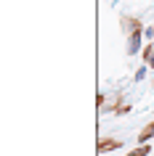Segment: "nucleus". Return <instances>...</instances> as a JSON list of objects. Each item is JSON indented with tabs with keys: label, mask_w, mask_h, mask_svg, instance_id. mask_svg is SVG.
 <instances>
[{
	"label": "nucleus",
	"mask_w": 154,
	"mask_h": 156,
	"mask_svg": "<svg viewBox=\"0 0 154 156\" xmlns=\"http://www.w3.org/2000/svg\"><path fill=\"white\" fill-rule=\"evenodd\" d=\"M141 42H144V29H136V32H130L128 34V56H136L138 50H144L141 48Z\"/></svg>",
	"instance_id": "nucleus-1"
},
{
	"label": "nucleus",
	"mask_w": 154,
	"mask_h": 156,
	"mask_svg": "<svg viewBox=\"0 0 154 156\" xmlns=\"http://www.w3.org/2000/svg\"><path fill=\"white\" fill-rule=\"evenodd\" d=\"M120 148H122V143L117 138H101L96 143V151H98V154H112V151H120Z\"/></svg>",
	"instance_id": "nucleus-2"
},
{
	"label": "nucleus",
	"mask_w": 154,
	"mask_h": 156,
	"mask_svg": "<svg viewBox=\"0 0 154 156\" xmlns=\"http://www.w3.org/2000/svg\"><path fill=\"white\" fill-rule=\"evenodd\" d=\"M120 27H122V32H125V37H128L130 32H136V29H144L141 21H138L136 16H122V19H120Z\"/></svg>",
	"instance_id": "nucleus-3"
},
{
	"label": "nucleus",
	"mask_w": 154,
	"mask_h": 156,
	"mask_svg": "<svg viewBox=\"0 0 154 156\" xmlns=\"http://www.w3.org/2000/svg\"><path fill=\"white\" fill-rule=\"evenodd\" d=\"M141 56H144V64L149 69H154V42H146L144 50H141Z\"/></svg>",
	"instance_id": "nucleus-4"
},
{
	"label": "nucleus",
	"mask_w": 154,
	"mask_h": 156,
	"mask_svg": "<svg viewBox=\"0 0 154 156\" xmlns=\"http://www.w3.org/2000/svg\"><path fill=\"white\" fill-rule=\"evenodd\" d=\"M152 138H154V122H149L144 130L138 132V143H149Z\"/></svg>",
	"instance_id": "nucleus-5"
},
{
	"label": "nucleus",
	"mask_w": 154,
	"mask_h": 156,
	"mask_svg": "<svg viewBox=\"0 0 154 156\" xmlns=\"http://www.w3.org/2000/svg\"><path fill=\"white\" fill-rule=\"evenodd\" d=\"M149 154H152V146L149 143H138L133 151H128V156H149Z\"/></svg>",
	"instance_id": "nucleus-6"
},
{
	"label": "nucleus",
	"mask_w": 154,
	"mask_h": 156,
	"mask_svg": "<svg viewBox=\"0 0 154 156\" xmlns=\"http://www.w3.org/2000/svg\"><path fill=\"white\" fill-rule=\"evenodd\" d=\"M114 114H117V116L130 114V103H117V106H114Z\"/></svg>",
	"instance_id": "nucleus-7"
},
{
	"label": "nucleus",
	"mask_w": 154,
	"mask_h": 156,
	"mask_svg": "<svg viewBox=\"0 0 154 156\" xmlns=\"http://www.w3.org/2000/svg\"><path fill=\"white\" fill-rule=\"evenodd\" d=\"M146 69H149V66H141V69H138V72H136V77H133L136 82H141V80H144V77H146Z\"/></svg>",
	"instance_id": "nucleus-8"
},
{
	"label": "nucleus",
	"mask_w": 154,
	"mask_h": 156,
	"mask_svg": "<svg viewBox=\"0 0 154 156\" xmlns=\"http://www.w3.org/2000/svg\"><path fill=\"white\" fill-rule=\"evenodd\" d=\"M144 37H149V40H154V27H146V29H144Z\"/></svg>",
	"instance_id": "nucleus-9"
},
{
	"label": "nucleus",
	"mask_w": 154,
	"mask_h": 156,
	"mask_svg": "<svg viewBox=\"0 0 154 156\" xmlns=\"http://www.w3.org/2000/svg\"><path fill=\"white\" fill-rule=\"evenodd\" d=\"M104 101H106V95H104V93H98V95H96V103H98L101 108H104Z\"/></svg>",
	"instance_id": "nucleus-10"
}]
</instances>
